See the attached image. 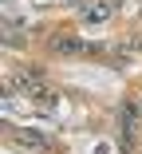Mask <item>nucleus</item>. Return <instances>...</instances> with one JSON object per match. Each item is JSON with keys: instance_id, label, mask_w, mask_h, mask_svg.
I'll list each match as a JSON object with an SVG mask.
<instances>
[{"instance_id": "20e7f679", "label": "nucleus", "mask_w": 142, "mask_h": 154, "mask_svg": "<svg viewBox=\"0 0 142 154\" xmlns=\"http://www.w3.org/2000/svg\"><path fill=\"white\" fill-rule=\"evenodd\" d=\"M51 51H55V55H75V51H83V44H79L75 36H55V40H51Z\"/></svg>"}, {"instance_id": "f257e3e1", "label": "nucleus", "mask_w": 142, "mask_h": 154, "mask_svg": "<svg viewBox=\"0 0 142 154\" xmlns=\"http://www.w3.org/2000/svg\"><path fill=\"white\" fill-rule=\"evenodd\" d=\"M119 0H95V4H83V24H107L115 16Z\"/></svg>"}, {"instance_id": "f03ea898", "label": "nucleus", "mask_w": 142, "mask_h": 154, "mask_svg": "<svg viewBox=\"0 0 142 154\" xmlns=\"http://www.w3.org/2000/svg\"><path fill=\"white\" fill-rule=\"evenodd\" d=\"M12 138H16L24 150H47V146H51V142H47V134H40V131H16Z\"/></svg>"}, {"instance_id": "7ed1b4c3", "label": "nucleus", "mask_w": 142, "mask_h": 154, "mask_svg": "<svg viewBox=\"0 0 142 154\" xmlns=\"http://www.w3.org/2000/svg\"><path fill=\"white\" fill-rule=\"evenodd\" d=\"M138 119H142V103H122V111H119V122H122V131H126V134L138 127Z\"/></svg>"}]
</instances>
